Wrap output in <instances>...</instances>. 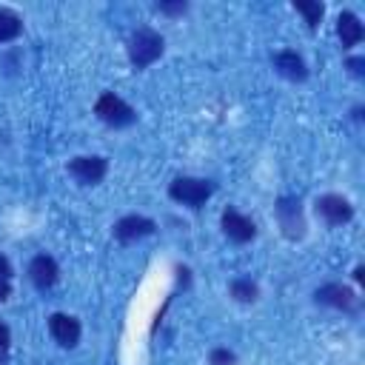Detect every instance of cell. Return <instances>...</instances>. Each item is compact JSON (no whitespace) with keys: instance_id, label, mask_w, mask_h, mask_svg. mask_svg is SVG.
<instances>
[{"instance_id":"9","label":"cell","mask_w":365,"mask_h":365,"mask_svg":"<svg viewBox=\"0 0 365 365\" xmlns=\"http://www.w3.org/2000/svg\"><path fill=\"white\" fill-rule=\"evenodd\" d=\"M154 231V222L148 217H123L117 225H114V237L123 240V242H131V240H140V237H148Z\"/></svg>"},{"instance_id":"19","label":"cell","mask_w":365,"mask_h":365,"mask_svg":"<svg viewBox=\"0 0 365 365\" xmlns=\"http://www.w3.org/2000/svg\"><path fill=\"white\" fill-rule=\"evenodd\" d=\"M188 6L182 3V0H177V3H160V11H165V14H182Z\"/></svg>"},{"instance_id":"2","label":"cell","mask_w":365,"mask_h":365,"mask_svg":"<svg viewBox=\"0 0 365 365\" xmlns=\"http://www.w3.org/2000/svg\"><path fill=\"white\" fill-rule=\"evenodd\" d=\"M211 191H214V185L208 180H197V177H177L168 185L171 200H177L182 205H191V208H200L211 197Z\"/></svg>"},{"instance_id":"21","label":"cell","mask_w":365,"mask_h":365,"mask_svg":"<svg viewBox=\"0 0 365 365\" xmlns=\"http://www.w3.org/2000/svg\"><path fill=\"white\" fill-rule=\"evenodd\" d=\"M9 339H11V334H9V328L0 322V348H6V345H9Z\"/></svg>"},{"instance_id":"1","label":"cell","mask_w":365,"mask_h":365,"mask_svg":"<svg viewBox=\"0 0 365 365\" xmlns=\"http://www.w3.org/2000/svg\"><path fill=\"white\" fill-rule=\"evenodd\" d=\"M163 54V37L154 29H137L128 40V57L137 68L151 66L157 57Z\"/></svg>"},{"instance_id":"13","label":"cell","mask_w":365,"mask_h":365,"mask_svg":"<svg viewBox=\"0 0 365 365\" xmlns=\"http://www.w3.org/2000/svg\"><path fill=\"white\" fill-rule=\"evenodd\" d=\"M336 34H339L342 46H356L365 31H362V23H359V17L354 11H342L339 20H336Z\"/></svg>"},{"instance_id":"8","label":"cell","mask_w":365,"mask_h":365,"mask_svg":"<svg viewBox=\"0 0 365 365\" xmlns=\"http://www.w3.org/2000/svg\"><path fill=\"white\" fill-rule=\"evenodd\" d=\"M48 331L63 348H71L80 339V322L74 317H68V314H51L48 317Z\"/></svg>"},{"instance_id":"4","label":"cell","mask_w":365,"mask_h":365,"mask_svg":"<svg viewBox=\"0 0 365 365\" xmlns=\"http://www.w3.org/2000/svg\"><path fill=\"white\" fill-rule=\"evenodd\" d=\"M317 214H319L328 225H342V222L351 220L354 208H351V202H348L345 197H339V194H322V197L317 200Z\"/></svg>"},{"instance_id":"17","label":"cell","mask_w":365,"mask_h":365,"mask_svg":"<svg viewBox=\"0 0 365 365\" xmlns=\"http://www.w3.org/2000/svg\"><path fill=\"white\" fill-rule=\"evenodd\" d=\"M11 294V268H9V259L0 257V302Z\"/></svg>"},{"instance_id":"14","label":"cell","mask_w":365,"mask_h":365,"mask_svg":"<svg viewBox=\"0 0 365 365\" xmlns=\"http://www.w3.org/2000/svg\"><path fill=\"white\" fill-rule=\"evenodd\" d=\"M20 29H23L20 17H17L14 11H9V9H0V43L14 40V37L20 34Z\"/></svg>"},{"instance_id":"15","label":"cell","mask_w":365,"mask_h":365,"mask_svg":"<svg viewBox=\"0 0 365 365\" xmlns=\"http://www.w3.org/2000/svg\"><path fill=\"white\" fill-rule=\"evenodd\" d=\"M294 9L305 14V20H308V26H311V29H314V26H319V20H322V14H325L322 3H311V0H297V3H294Z\"/></svg>"},{"instance_id":"18","label":"cell","mask_w":365,"mask_h":365,"mask_svg":"<svg viewBox=\"0 0 365 365\" xmlns=\"http://www.w3.org/2000/svg\"><path fill=\"white\" fill-rule=\"evenodd\" d=\"M234 362H237V356L231 351H225V348L211 351V365H234Z\"/></svg>"},{"instance_id":"16","label":"cell","mask_w":365,"mask_h":365,"mask_svg":"<svg viewBox=\"0 0 365 365\" xmlns=\"http://www.w3.org/2000/svg\"><path fill=\"white\" fill-rule=\"evenodd\" d=\"M231 297L240 302H254L257 299V285L248 279H234L231 282Z\"/></svg>"},{"instance_id":"11","label":"cell","mask_w":365,"mask_h":365,"mask_svg":"<svg viewBox=\"0 0 365 365\" xmlns=\"http://www.w3.org/2000/svg\"><path fill=\"white\" fill-rule=\"evenodd\" d=\"M317 302H319V305H331V308H354L356 297H354V291H351L348 285L331 282V285H322V288L317 291Z\"/></svg>"},{"instance_id":"6","label":"cell","mask_w":365,"mask_h":365,"mask_svg":"<svg viewBox=\"0 0 365 365\" xmlns=\"http://www.w3.org/2000/svg\"><path fill=\"white\" fill-rule=\"evenodd\" d=\"M277 217H279V225H282L285 237H291V240L302 237L305 222H302L299 200H294V197H282V200H279V205H277Z\"/></svg>"},{"instance_id":"12","label":"cell","mask_w":365,"mask_h":365,"mask_svg":"<svg viewBox=\"0 0 365 365\" xmlns=\"http://www.w3.org/2000/svg\"><path fill=\"white\" fill-rule=\"evenodd\" d=\"M274 68L288 80H305L308 77V68H305V63L297 51H279L274 57Z\"/></svg>"},{"instance_id":"5","label":"cell","mask_w":365,"mask_h":365,"mask_svg":"<svg viewBox=\"0 0 365 365\" xmlns=\"http://www.w3.org/2000/svg\"><path fill=\"white\" fill-rule=\"evenodd\" d=\"M106 168H108V163H106L103 157H74V160L68 163L71 177H77L83 185L100 182V180L106 177Z\"/></svg>"},{"instance_id":"3","label":"cell","mask_w":365,"mask_h":365,"mask_svg":"<svg viewBox=\"0 0 365 365\" xmlns=\"http://www.w3.org/2000/svg\"><path fill=\"white\" fill-rule=\"evenodd\" d=\"M94 114H97L103 123L114 125V128L134 123V108H131L128 103H123L117 94H111V91L100 94V100H97V106H94Z\"/></svg>"},{"instance_id":"20","label":"cell","mask_w":365,"mask_h":365,"mask_svg":"<svg viewBox=\"0 0 365 365\" xmlns=\"http://www.w3.org/2000/svg\"><path fill=\"white\" fill-rule=\"evenodd\" d=\"M348 68H351V74L362 77V71H365V60H362V57H351V60H348Z\"/></svg>"},{"instance_id":"10","label":"cell","mask_w":365,"mask_h":365,"mask_svg":"<svg viewBox=\"0 0 365 365\" xmlns=\"http://www.w3.org/2000/svg\"><path fill=\"white\" fill-rule=\"evenodd\" d=\"M29 277H31V282L37 285V288H51L54 282H57V262L51 259V257H46V254H40V257H34L31 259V265H29Z\"/></svg>"},{"instance_id":"7","label":"cell","mask_w":365,"mask_h":365,"mask_svg":"<svg viewBox=\"0 0 365 365\" xmlns=\"http://www.w3.org/2000/svg\"><path fill=\"white\" fill-rule=\"evenodd\" d=\"M222 231H225V237L234 240V242H248V240H254V234H257L254 222H251L248 217H242L240 211H234V208H225V211H222Z\"/></svg>"}]
</instances>
